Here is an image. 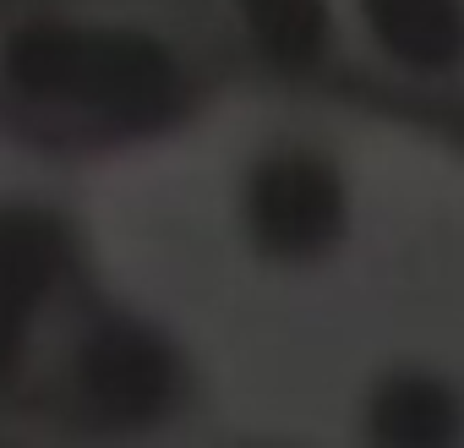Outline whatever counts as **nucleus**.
<instances>
[{"mask_svg":"<svg viewBox=\"0 0 464 448\" xmlns=\"http://www.w3.org/2000/svg\"><path fill=\"white\" fill-rule=\"evenodd\" d=\"M229 50L202 0H12L0 115L39 142L121 148L191 121Z\"/></svg>","mask_w":464,"mask_h":448,"instance_id":"obj_1","label":"nucleus"},{"mask_svg":"<svg viewBox=\"0 0 464 448\" xmlns=\"http://www.w3.org/2000/svg\"><path fill=\"white\" fill-rule=\"evenodd\" d=\"M197 361L191 350L148 312L121 307L99 290H82L39 394L93 432H153L180 421L197 404Z\"/></svg>","mask_w":464,"mask_h":448,"instance_id":"obj_2","label":"nucleus"},{"mask_svg":"<svg viewBox=\"0 0 464 448\" xmlns=\"http://www.w3.org/2000/svg\"><path fill=\"white\" fill-rule=\"evenodd\" d=\"M236 236L241 247L279 268L306 274L344 252L355 230V180L350 164L301 131L257 142L236 175Z\"/></svg>","mask_w":464,"mask_h":448,"instance_id":"obj_3","label":"nucleus"},{"mask_svg":"<svg viewBox=\"0 0 464 448\" xmlns=\"http://www.w3.org/2000/svg\"><path fill=\"white\" fill-rule=\"evenodd\" d=\"M82 290L77 224L44 202L0 208V394L39 388Z\"/></svg>","mask_w":464,"mask_h":448,"instance_id":"obj_4","label":"nucleus"},{"mask_svg":"<svg viewBox=\"0 0 464 448\" xmlns=\"http://www.w3.org/2000/svg\"><path fill=\"white\" fill-rule=\"evenodd\" d=\"M344 55L388 104L464 115V0H344Z\"/></svg>","mask_w":464,"mask_h":448,"instance_id":"obj_5","label":"nucleus"},{"mask_svg":"<svg viewBox=\"0 0 464 448\" xmlns=\"http://www.w3.org/2000/svg\"><path fill=\"white\" fill-rule=\"evenodd\" d=\"M229 61L257 77L317 88L344 83V0H202Z\"/></svg>","mask_w":464,"mask_h":448,"instance_id":"obj_6","label":"nucleus"},{"mask_svg":"<svg viewBox=\"0 0 464 448\" xmlns=\"http://www.w3.org/2000/svg\"><path fill=\"white\" fill-rule=\"evenodd\" d=\"M355 426L382 448H442L464 437V377L442 361H388L366 377Z\"/></svg>","mask_w":464,"mask_h":448,"instance_id":"obj_7","label":"nucleus"}]
</instances>
